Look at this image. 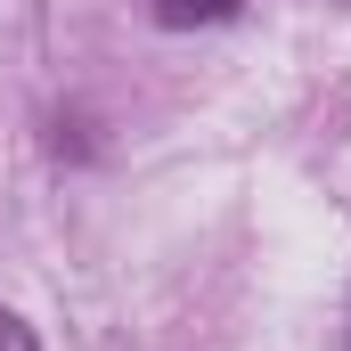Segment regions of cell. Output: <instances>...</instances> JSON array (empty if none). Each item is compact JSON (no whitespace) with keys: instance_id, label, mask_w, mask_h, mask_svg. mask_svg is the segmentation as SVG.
Wrapping results in <instances>:
<instances>
[{"instance_id":"7a4b0ae2","label":"cell","mask_w":351,"mask_h":351,"mask_svg":"<svg viewBox=\"0 0 351 351\" xmlns=\"http://www.w3.org/2000/svg\"><path fill=\"white\" fill-rule=\"evenodd\" d=\"M0 351H41V343H33V327H25V319H8V311H0Z\"/></svg>"},{"instance_id":"6da1fadb","label":"cell","mask_w":351,"mask_h":351,"mask_svg":"<svg viewBox=\"0 0 351 351\" xmlns=\"http://www.w3.org/2000/svg\"><path fill=\"white\" fill-rule=\"evenodd\" d=\"M164 25H221V16H237V0H147Z\"/></svg>"}]
</instances>
